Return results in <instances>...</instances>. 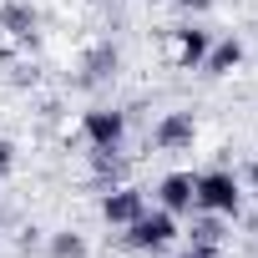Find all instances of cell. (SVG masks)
Wrapping results in <instances>:
<instances>
[{"label": "cell", "mask_w": 258, "mask_h": 258, "mask_svg": "<svg viewBox=\"0 0 258 258\" xmlns=\"http://www.w3.org/2000/svg\"><path fill=\"white\" fill-rule=\"evenodd\" d=\"M11 172H16V142H11V137H0V182H6Z\"/></svg>", "instance_id": "5bb4252c"}, {"label": "cell", "mask_w": 258, "mask_h": 258, "mask_svg": "<svg viewBox=\"0 0 258 258\" xmlns=\"http://www.w3.org/2000/svg\"><path fill=\"white\" fill-rule=\"evenodd\" d=\"M192 243H223L228 233H223V218H213V213H198L192 218V233H187Z\"/></svg>", "instance_id": "7c38bea8"}, {"label": "cell", "mask_w": 258, "mask_h": 258, "mask_svg": "<svg viewBox=\"0 0 258 258\" xmlns=\"http://www.w3.org/2000/svg\"><path fill=\"white\" fill-rule=\"evenodd\" d=\"M238 66H243V41H238V36H223V41H213V46H208V56H203V66H198V71L218 81V76H233Z\"/></svg>", "instance_id": "9c48e42d"}, {"label": "cell", "mask_w": 258, "mask_h": 258, "mask_svg": "<svg viewBox=\"0 0 258 258\" xmlns=\"http://www.w3.org/2000/svg\"><path fill=\"white\" fill-rule=\"evenodd\" d=\"M116 71H121L116 41H96V46H86L81 61H76V86H106Z\"/></svg>", "instance_id": "5b68a950"}, {"label": "cell", "mask_w": 258, "mask_h": 258, "mask_svg": "<svg viewBox=\"0 0 258 258\" xmlns=\"http://www.w3.org/2000/svg\"><path fill=\"white\" fill-rule=\"evenodd\" d=\"M46 253H51V258H86L91 248H86V233H76V228H56V233L46 238Z\"/></svg>", "instance_id": "8fae6325"}, {"label": "cell", "mask_w": 258, "mask_h": 258, "mask_svg": "<svg viewBox=\"0 0 258 258\" xmlns=\"http://www.w3.org/2000/svg\"><path fill=\"white\" fill-rule=\"evenodd\" d=\"M157 208H167L172 218L192 213V172H167L157 182Z\"/></svg>", "instance_id": "30bf717a"}, {"label": "cell", "mask_w": 258, "mask_h": 258, "mask_svg": "<svg viewBox=\"0 0 258 258\" xmlns=\"http://www.w3.org/2000/svg\"><path fill=\"white\" fill-rule=\"evenodd\" d=\"M0 228H6V213H0Z\"/></svg>", "instance_id": "e0dca14e"}, {"label": "cell", "mask_w": 258, "mask_h": 258, "mask_svg": "<svg viewBox=\"0 0 258 258\" xmlns=\"http://www.w3.org/2000/svg\"><path fill=\"white\" fill-rule=\"evenodd\" d=\"M177 258H228V253H223V243H187V253H177Z\"/></svg>", "instance_id": "4fadbf2b"}, {"label": "cell", "mask_w": 258, "mask_h": 258, "mask_svg": "<svg viewBox=\"0 0 258 258\" xmlns=\"http://www.w3.org/2000/svg\"><path fill=\"white\" fill-rule=\"evenodd\" d=\"M172 238H177V218L167 208H147L142 218H132L121 228V248L126 253H162V248H172Z\"/></svg>", "instance_id": "7a4b0ae2"}, {"label": "cell", "mask_w": 258, "mask_h": 258, "mask_svg": "<svg viewBox=\"0 0 258 258\" xmlns=\"http://www.w3.org/2000/svg\"><path fill=\"white\" fill-rule=\"evenodd\" d=\"M126 126H132V116L121 106H86L81 111V142L86 147H121Z\"/></svg>", "instance_id": "3957f363"}, {"label": "cell", "mask_w": 258, "mask_h": 258, "mask_svg": "<svg viewBox=\"0 0 258 258\" xmlns=\"http://www.w3.org/2000/svg\"><path fill=\"white\" fill-rule=\"evenodd\" d=\"M192 213H213V218H238L243 213V177L228 167L198 172L192 177Z\"/></svg>", "instance_id": "6da1fadb"}, {"label": "cell", "mask_w": 258, "mask_h": 258, "mask_svg": "<svg viewBox=\"0 0 258 258\" xmlns=\"http://www.w3.org/2000/svg\"><path fill=\"white\" fill-rule=\"evenodd\" d=\"M142 213H147V192L132 187V182H111V187L101 192V218H106L111 228H126V223L142 218Z\"/></svg>", "instance_id": "52a82bcc"}, {"label": "cell", "mask_w": 258, "mask_h": 258, "mask_svg": "<svg viewBox=\"0 0 258 258\" xmlns=\"http://www.w3.org/2000/svg\"><path fill=\"white\" fill-rule=\"evenodd\" d=\"M248 187H253V192H258V162H253V167H248Z\"/></svg>", "instance_id": "2e32d148"}, {"label": "cell", "mask_w": 258, "mask_h": 258, "mask_svg": "<svg viewBox=\"0 0 258 258\" xmlns=\"http://www.w3.org/2000/svg\"><path fill=\"white\" fill-rule=\"evenodd\" d=\"M208 46H213V31L208 26H198V21L177 26L172 31V61H177V71H198L203 56H208Z\"/></svg>", "instance_id": "ba28073f"}, {"label": "cell", "mask_w": 258, "mask_h": 258, "mask_svg": "<svg viewBox=\"0 0 258 258\" xmlns=\"http://www.w3.org/2000/svg\"><path fill=\"white\" fill-rule=\"evenodd\" d=\"M177 6H182L187 16H208V11H213V0H177Z\"/></svg>", "instance_id": "9a60e30c"}, {"label": "cell", "mask_w": 258, "mask_h": 258, "mask_svg": "<svg viewBox=\"0 0 258 258\" xmlns=\"http://www.w3.org/2000/svg\"><path fill=\"white\" fill-rule=\"evenodd\" d=\"M198 142V116L192 111H162L152 121V147L157 152H187Z\"/></svg>", "instance_id": "8992f818"}, {"label": "cell", "mask_w": 258, "mask_h": 258, "mask_svg": "<svg viewBox=\"0 0 258 258\" xmlns=\"http://www.w3.org/2000/svg\"><path fill=\"white\" fill-rule=\"evenodd\" d=\"M0 36L11 46H36L41 41V11L31 0H6L0 6Z\"/></svg>", "instance_id": "277c9868"}]
</instances>
